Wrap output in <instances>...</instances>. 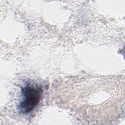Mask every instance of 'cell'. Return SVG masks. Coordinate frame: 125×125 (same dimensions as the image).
<instances>
[{
	"label": "cell",
	"mask_w": 125,
	"mask_h": 125,
	"mask_svg": "<svg viewBox=\"0 0 125 125\" xmlns=\"http://www.w3.org/2000/svg\"><path fill=\"white\" fill-rule=\"evenodd\" d=\"M22 100L18 105L19 112L28 114L39 104L43 92L41 86L31 83L26 84L21 90Z\"/></svg>",
	"instance_id": "1"
}]
</instances>
